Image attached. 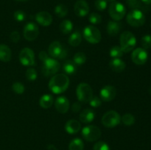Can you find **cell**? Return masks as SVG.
<instances>
[{
    "label": "cell",
    "instance_id": "obj_11",
    "mask_svg": "<svg viewBox=\"0 0 151 150\" xmlns=\"http://www.w3.org/2000/svg\"><path fill=\"white\" fill-rule=\"evenodd\" d=\"M19 60L24 66H32L35 65V54L29 48H24L19 54Z\"/></svg>",
    "mask_w": 151,
    "mask_h": 150
},
{
    "label": "cell",
    "instance_id": "obj_40",
    "mask_svg": "<svg viewBox=\"0 0 151 150\" xmlns=\"http://www.w3.org/2000/svg\"><path fill=\"white\" fill-rule=\"evenodd\" d=\"M89 103H90V105H91L92 107H98L102 104V101L101 99H100V98H99V97L97 96H95V97H92V99L90 100Z\"/></svg>",
    "mask_w": 151,
    "mask_h": 150
},
{
    "label": "cell",
    "instance_id": "obj_42",
    "mask_svg": "<svg viewBox=\"0 0 151 150\" xmlns=\"http://www.w3.org/2000/svg\"><path fill=\"white\" fill-rule=\"evenodd\" d=\"M81 104L80 102H75L72 106V110L74 113H78L81 110Z\"/></svg>",
    "mask_w": 151,
    "mask_h": 150
},
{
    "label": "cell",
    "instance_id": "obj_9",
    "mask_svg": "<svg viewBox=\"0 0 151 150\" xmlns=\"http://www.w3.org/2000/svg\"><path fill=\"white\" fill-rule=\"evenodd\" d=\"M49 54L53 58L63 59L67 56V49L59 41H53L48 49Z\"/></svg>",
    "mask_w": 151,
    "mask_h": 150
},
{
    "label": "cell",
    "instance_id": "obj_46",
    "mask_svg": "<svg viewBox=\"0 0 151 150\" xmlns=\"http://www.w3.org/2000/svg\"><path fill=\"white\" fill-rule=\"evenodd\" d=\"M107 1H111V2H112V1H116V0H107Z\"/></svg>",
    "mask_w": 151,
    "mask_h": 150
},
{
    "label": "cell",
    "instance_id": "obj_31",
    "mask_svg": "<svg viewBox=\"0 0 151 150\" xmlns=\"http://www.w3.org/2000/svg\"><path fill=\"white\" fill-rule=\"evenodd\" d=\"M121 121L126 126H131L135 123V117L134 115L131 113H126L122 116V117L121 118Z\"/></svg>",
    "mask_w": 151,
    "mask_h": 150
},
{
    "label": "cell",
    "instance_id": "obj_6",
    "mask_svg": "<svg viewBox=\"0 0 151 150\" xmlns=\"http://www.w3.org/2000/svg\"><path fill=\"white\" fill-rule=\"evenodd\" d=\"M109 13L111 17L114 21L122 20L126 13V8L122 3L119 1H112L109 8Z\"/></svg>",
    "mask_w": 151,
    "mask_h": 150
},
{
    "label": "cell",
    "instance_id": "obj_25",
    "mask_svg": "<svg viewBox=\"0 0 151 150\" xmlns=\"http://www.w3.org/2000/svg\"><path fill=\"white\" fill-rule=\"evenodd\" d=\"M82 41V35L78 31L72 32L69 38V44L72 46H78Z\"/></svg>",
    "mask_w": 151,
    "mask_h": 150
},
{
    "label": "cell",
    "instance_id": "obj_14",
    "mask_svg": "<svg viewBox=\"0 0 151 150\" xmlns=\"http://www.w3.org/2000/svg\"><path fill=\"white\" fill-rule=\"evenodd\" d=\"M74 11L78 17H85L89 12V6L86 0H78L74 6Z\"/></svg>",
    "mask_w": 151,
    "mask_h": 150
},
{
    "label": "cell",
    "instance_id": "obj_26",
    "mask_svg": "<svg viewBox=\"0 0 151 150\" xmlns=\"http://www.w3.org/2000/svg\"><path fill=\"white\" fill-rule=\"evenodd\" d=\"M59 28L62 33L66 35L72 32L73 29V24L70 20H63L59 25Z\"/></svg>",
    "mask_w": 151,
    "mask_h": 150
},
{
    "label": "cell",
    "instance_id": "obj_22",
    "mask_svg": "<svg viewBox=\"0 0 151 150\" xmlns=\"http://www.w3.org/2000/svg\"><path fill=\"white\" fill-rule=\"evenodd\" d=\"M11 50L8 46L0 44V60L2 62H9L11 60Z\"/></svg>",
    "mask_w": 151,
    "mask_h": 150
},
{
    "label": "cell",
    "instance_id": "obj_8",
    "mask_svg": "<svg viewBox=\"0 0 151 150\" xmlns=\"http://www.w3.org/2000/svg\"><path fill=\"white\" fill-rule=\"evenodd\" d=\"M121 122V116L114 110H109L103 115L102 123L106 127L113 128L117 126Z\"/></svg>",
    "mask_w": 151,
    "mask_h": 150
},
{
    "label": "cell",
    "instance_id": "obj_34",
    "mask_svg": "<svg viewBox=\"0 0 151 150\" xmlns=\"http://www.w3.org/2000/svg\"><path fill=\"white\" fill-rule=\"evenodd\" d=\"M88 21L92 24H99L102 22V17L97 13H92L88 17Z\"/></svg>",
    "mask_w": 151,
    "mask_h": 150
},
{
    "label": "cell",
    "instance_id": "obj_43",
    "mask_svg": "<svg viewBox=\"0 0 151 150\" xmlns=\"http://www.w3.org/2000/svg\"><path fill=\"white\" fill-rule=\"evenodd\" d=\"M38 57H39V59L41 60V61L44 62L47 58H49L50 57H49L48 54L46 53V51H40V53L38 54Z\"/></svg>",
    "mask_w": 151,
    "mask_h": 150
},
{
    "label": "cell",
    "instance_id": "obj_5",
    "mask_svg": "<svg viewBox=\"0 0 151 150\" xmlns=\"http://www.w3.org/2000/svg\"><path fill=\"white\" fill-rule=\"evenodd\" d=\"M82 136L88 142L96 141L101 137L102 132L98 126L95 125H88L82 129Z\"/></svg>",
    "mask_w": 151,
    "mask_h": 150
},
{
    "label": "cell",
    "instance_id": "obj_44",
    "mask_svg": "<svg viewBox=\"0 0 151 150\" xmlns=\"http://www.w3.org/2000/svg\"><path fill=\"white\" fill-rule=\"evenodd\" d=\"M47 149L48 150H57V149H56V147L54 145H52V144H50V145H48V146H47Z\"/></svg>",
    "mask_w": 151,
    "mask_h": 150
},
{
    "label": "cell",
    "instance_id": "obj_32",
    "mask_svg": "<svg viewBox=\"0 0 151 150\" xmlns=\"http://www.w3.org/2000/svg\"><path fill=\"white\" fill-rule=\"evenodd\" d=\"M12 89H13V92L16 93V94H22L25 91L24 85L19 82H14L12 85Z\"/></svg>",
    "mask_w": 151,
    "mask_h": 150
},
{
    "label": "cell",
    "instance_id": "obj_16",
    "mask_svg": "<svg viewBox=\"0 0 151 150\" xmlns=\"http://www.w3.org/2000/svg\"><path fill=\"white\" fill-rule=\"evenodd\" d=\"M69 101L66 96H59L55 101V109L58 113H66L69 109Z\"/></svg>",
    "mask_w": 151,
    "mask_h": 150
},
{
    "label": "cell",
    "instance_id": "obj_47",
    "mask_svg": "<svg viewBox=\"0 0 151 150\" xmlns=\"http://www.w3.org/2000/svg\"><path fill=\"white\" fill-rule=\"evenodd\" d=\"M16 1H27V0H16Z\"/></svg>",
    "mask_w": 151,
    "mask_h": 150
},
{
    "label": "cell",
    "instance_id": "obj_7",
    "mask_svg": "<svg viewBox=\"0 0 151 150\" xmlns=\"http://www.w3.org/2000/svg\"><path fill=\"white\" fill-rule=\"evenodd\" d=\"M83 34L84 38L90 44H98L101 41V32L97 27L92 25L86 26L83 29Z\"/></svg>",
    "mask_w": 151,
    "mask_h": 150
},
{
    "label": "cell",
    "instance_id": "obj_37",
    "mask_svg": "<svg viewBox=\"0 0 151 150\" xmlns=\"http://www.w3.org/2000/svg\"><path fill=\"white\" fill-rule=\"evenodd\" d=\"M13 17H14L15 20L19 22H22V21H24L26 19V13H24V11H22V10H16V11H15L14 14H13Z\"/></svg>",
    "mask_w": 151,
    "mask_h": 150
},
{
    "label": "cell",
    "instance_id": "obj_23",
    "mask_svg": "<svg viewBox=\"0 0 151 150\" xmlns=\"http://www.w3.org/2000/svg\"><path fill=\"white\" fill-rule=\"evenodd\" d=\"M54 102L53 96L50 94H44L41 97L39 100V104L41 107L44 109L50 108L52 107Z\"/></svg>",
    "mask_w": 151,
    "mask_h": 150
},
{
    "label": "cell",
    "instance_id": "obj_27",
    "mask_svg": "<svg viewBox=\"0 0 151 150\" xmlns=\"http://www.w3.org/2000/svg\"><path fill=\"white\" fill-rule=\"evenodd\" d=\"M84 144L79 138H74L69 144V150H83Z\"/></svg>",
    "mask_w": 151,
    "mask_h": 150
},
{
    "label": "cell",
    "instance_id": "obj_2",
    "mask_svg": "<svg viewBox=\"0 0 151 150\" xmlns=\"http://www.w3.org/2000/svg\"><path fill=\"white\" fill-rule=\"evenodd\" d=\"M120 47L125 53H128L134 50L137 44V38L134 34L129 31L122 32L119 38Z\"/></svg>",
    "mask_w": 151,
    "mask_h": 150
},
{
    "label": "cell",
    "instance_id": "obj_21",
    "mask_svg": "<svg viewBox=\"0 0 151 150\" xmlns=\"http://www.w3.org/2000/svg\"><path fill=\"white\" fill-rule=\"evenodd\" d=\"M109 66H110L111 69H112V71L115 72H122L125 70V67H126V65L125 63L122 60H121L120 58H114L109 63Z\"/></svg>",
    "mask_w": 151,
    "mask_h": 150
},
{
    "label": "cell",
    "instance_id": "obj_39",
    "mask_svg": "<svg viewBox=\"0 0 151 150\" xmlns=\"http://www.w3.org/2000/svg\"><path fill=\"white\" fill-rule=\"evenodd\" d=\"M127 4L129 6L130 8L139 9L142 6V3L140 0H126Z\"/></svg>",
    "mask_w": 151,
    "mask_h": 150
},
{
    "label": "cell",
    "instance_id": "obj_3",
    "mask_svg": "<svg viewBox=\"0 0 151 150\" xmlns=\"http://www.w3.org/2000/svg\"><path fill=\"white\" fill-rule=\"evenodd\" d=\"M126 21L129 25L134 27H139L145 23V16L139 9H134L128 13Z\"/></svg>",
    "mask_w": 151,
    "mask_h": 150
},
{
    "label": "cell",
    "instance_id": "obj_41",
    "mask_svg": "<svg viewBox=\"0 0 151 150\" xmlns=\"http://www.w3.org/2000/svg\"><path fill=\"white\" fill-rule=\"evenodd\" d=\"M10 38L11 41H13V43H18L19 41V40H20L21 36L19 32H17V31H13V32H12L10 33Z\"/></svg>",
    "mask_w": 151,
    "mask_h": 150
},
{
    "label": "cell",
    "instance_id": "obj_17",
    "mask_svg": "<svg viewBox=\"0 0 151 150\" xmlns=\"http://www.w3.org/2000/svg\"><path fill=\"white\" fill-rule=\"evenodd\" d=\"M35 20L43 26H48L52 22L51 14L47 11H41L35 15Z\"/></svg>",
    "mask_w": 151,
    "mask_h": 150
},
{
    "label": "cell",
    "instance_id": "obj_48",
    "mask_svg": "<svg viewBox=\"0 0 151 150\" xmlns=\"http://www.w3.org/2000/svg\"><path fill=\"white\" fill-rule=\"evenodd\" d=\"M150 95H151V88H150Z\"/></svg>",
    "mask_w": 151,
    "mask_h": 150
},
{
    "label": "cell",
    "instance_id": "obj_28",
    "mask_svg": "<svg viewBox=\"0 0 151 150\" xmlns=\"http://www.w3.org/2000/svg\"><path fill=\"white\" fill-rule=\"evenodd\" d=\"M124 53L125 52L122 49L120 46H114L111 48L109 54H110V56L113 59L120 58V57H122L124 55Z\"/></svg>",
    "mask_w": 151,
    "mask_h": 150
},
{
    "label": "cell",
    "instance_id": "obj_4",
    "mask_svg": "<svg viewBox=\"0 0 151 150\" xmlns=\"http://www.w3.org/2000/svg\"><path fill=\"white\" fill-rule=\"evenodd\" d=\"M76 95L80 101L89 102L93 97V90L88 84L82 82L77 87Z\"/></svg>",
    "mask_w": 151,
    "mask_h": 150
},
{
    "label": "cell",
    "instance_id": "obj_49",
    "mask_svg": "<svg viewBox=\"0 0 151 150\" xmlns=\"http://www.w3.org/2000/svg\"><path fill=\"white\" fill-rule=\"evenodd\" d=\"M150 26H151V22H150Z\"/></svg>",
    "mask_w": 151,
    "mask_h": 150
},
{
    "label": "cell",
    "instance_id": "obj_12",
    "mask_svg": "<svg viewBox=\"0 0 151 150\" xmlns=\"http://www.w3.org/2000/svg\"><path fill=\"white\" fill-rule=\"evenodd\" d=\"M24 37L28 41H32L38 38L39 35V28L34 22H29L24 28Z\"/></svg>",
    "mask_w": 151,
    "mask_h": 150
},
{
    "label": "cell",
    "instance_id": "obj_24",
    "mask_svg": "<svg viewBox=\"0 0 151 150\" xmlns=\"http://www.w3.org/2000/svg\"><path fill=\"white\" fill-rule=\"evenodd\" d=\"M63 70L66 74L72 75L76 72L77 65L74 63L73 60H68L65 61L63 65Z\"/></svg>",
    "mask_w": 151,
    "mask_h": 150
},
{
    "label": "cell",
    "instance_id": "obj_30",
    "mask_svg": "<svg viewBox=\"0 0 151 150\" xmlns=\"http://www.w3.org/2000/svg\"><path fill=\"white\" fill-rule=\"evenodd\" d=\"M73 61L77 66H81L83 65L86 61V55L85 53L82 52V51H79V52L76 53L74 56Z\"/></svg>",
    "mask_w": 151,
    "mask_h": 150
},
{
    "label": "cell",
    "instance_id": "obj_38",
    "mask_svg": "<svg viewBox=\"0 0 151 150\" xmlns=\"http://www.w3.org/2000/svg\"><path fill=\"white\" fill-rule=\"evenodd\" d=\"M93 150H111L110 147L104 141H98L93 147Z\"/></svg>",
    "mask_w": 151,
    "mask_h": 150
},
{
    "label": "cell",
    "instance_id": "obj_45",
    "mask_svg": "<svg viewBox=\"0 0 151 150\" xmlns=\"http://www.w3.org/2000/svg\"><path fill=\"white\" fill-rule=\"evenodd\" d=\"M141 1L145 4H151V0H141Z\"/></svg>",
    "mask_w": 151,
    "mask_h": 150
},
{
    "label": "cell",
    "instance_id": "obj_1",
    "mask_svg": "<svg viewBox=\"0 0 151 150\" xmlns=\"http://www.w3.org/2000/svg\"><path fill=\"white\" fill-rule=\"evenodd\" d=\"M69 85V79L63 74H55L49 82V88L55 94H60L66 91Z\"/></svg>",
    "mask_w": 151,
    "mask_h": 150
},
{
    "label": "cell",
    "instance_id": "obj_36",
    "mask_svg": "<svg viewBox=\"0 0 151 150\" xmlns=\"http://www.w3.org/2000/svg\"><path fill=\"white\" fill-rule=\"evenodd\" d=\"M108 5L107 0H96L94 2V6L96 9L99 11H103L106 9Z\"/></svg>",
    "mask_w": 151,
    "mask_h": 150
},
{
    "label": "cell",
    "instance_id": "obj_33",
    "mask_svg": "<svg viewBox=\"0 0 151 150\" xmlns=\"http://www.w3.org/2000/svg\"><path fill=\"white\" fill-rule=\"evenodd\" d=\"M37 71L32 68H29L26 71L25 73V76H26V79L27 80L30 81V82H33L37 78Z\"/></svg>",
    "mask_w": 151,
    "mask_h": 150
},
{
    "label": "cell",
    "instance_id": "obj_18",
    "mask_svg": "<svg viewBox=\"0 0 151 150\" xmlns=\"http://www.w3.org/2000/svg\"><path fill=\"white\" fill-rule=\"evenodd\" d=\"M81 124L78 121L75 119H71V120L67 121V122L65 124V129L66 132L71 135L76 134L81 130Z\"/></svg>",
    "mask_w": 151,
    "mask_h": 150
},
{
    "label": "cell",
    "instance_id": "obj_13",
    "mask_svg": "<svg viewBox=\"0 0 151 150\" xmlns=\"http://www.w3.org/2000/svg\"><path fill=\"white\" fill-rule=\"evenodd\" d=\"M148 54L143 48H137L131 54V60L137 65H144L147 61Z\"/></svg>",
    "mask_w": 151,
    "mask_h": 150
},
{
    "label": "cell",
    "instance_id": "obj_19",
    "mask_svg": "<svg viewBox=\"0 0 151 150\" xmlns=\"http://www.w3.org/2000/svg\"><path fill=\"white\" fill-rule=\"evenodd\" d=\"M95 113L91 109H85L80 114V121L83 124H89L94 121Z\"/></svg>",
    "mask_w": 151,
    "mask_h": 150
},
{
    "label": "cell",
    "instance_id": "obj_10",
    "mask_svg": "<svg viewBox=\"0 0 151 150\" xmlns=\"http://www.w3.org/2000/svg\"><path fill=\"white\" fill-rule=\"evenodd\" d=\"M44 63L42 67V73L44 76H49L51 74H55L60 68V64L54 58H47Z\"/></svg>",
    "mask_w": 151,
    "mask_h": 150
},
{
    "label": "cell",
    "instance_id": "obj_20",
    "mask_svg": "<svg viewBox=\"0 0 151 150\" xmlns=\"http://www.w3.org/2000/svg\"><path fill=\"white\" fill-rule=\"evenodd\" d=\"M122 25L116 21H110L107 24V32L111 36H116L120 32Z\"/></svg>",
    "mask_w": 151,
    "mask_h": 150
},
{
    "label": "cell",
    "instance_id": "obj_15",
    "mask_svg": "<svg viewBox=\"0 0 151 150\" xmlns=\"http://www.w3.org/2000/svg\"><path fill=\"white\" fill-rule=\"evenodd\" d=\"M116 89L113 85H106L100 90V99L105 101H111L116 97Z\"/></svg>",
    "mask_w": 151,
    "mask_h": 150
},
{
    "label": "cell",
    "instance_id": "obj_29",
    "mask_svg": "<svg viewBox=\"0 0 151 150\" xmlns=\"http://www.w3.org/2000/svg\"><path fill=\"white\" fill-rule=\"evenodd\" d=\"M55 13L56 16H58L60 18H63L67 15L68 13V8L65 4H59L55 8Z\"/></svg>",
    "mask_w": 151,
    "mask_h": 150
},
{
    "label": "cell",
    "instance_id": "obj_35",
    "mask_svg": "<svg viewBox=\"0 0 151 150\" xmlns=\"http://www.w3.org/2000/svg\"><path fill=\"white\" fill-rule=\"evenodd\" d=\"M141 44L143 49H148L151 48V35H145L142 38Z\"/></svg>",
    "mask_w": 151,
    "mask_h": 150
}]
</instances>
